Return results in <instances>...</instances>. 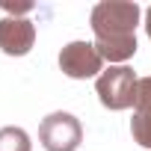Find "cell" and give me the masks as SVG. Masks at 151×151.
<instances>
[{
    "instance_id": "cell-1",
    "label": "cell",
    "mask_w": 151,
    "mask_h": 151,
    "mask_svg": "<svg viewBox=\"0 0 151 151\" xmlns=\"http://www.w3.org/2000/svg\"><path fill=\"white\" fill-rule=\"evenodd\" d=\"M136 24H139V6L124 0H104L92 9V30H95V47L101 59L124 62L136 53Z\"/></svg>"
},
{
    "instance_id": "cell-2",
    "label": "cell",
    "mask_w": 151,
    "mask_h": 151,
    "mask_svg": "<svg viewBox=\"0 0 151 151\" xmlns=\"http://www.w3.org/2000/svg\"><path fill=\"white\" fill-rule=\"evenodd\" d=\"M136 86H139V80H136L133 68H127V65H113V68L101 71V77L95 83L98 98H101V104L107 110L133 107L136 104Z\"/></svg>"
},
{
    "instance_id": "cell-3",
    "label": "cell",
    "mask_w": 151,
    "mask_h": 151,
    "mask_svg": "<svg viewBox=\"0 0 151 151\" xmlns=\"http://www.w3.org/2000/svg\"><path fill=\"white\" fill-rule=\"evenodd\" d=\"M39 139L47 151H74L83 142V127L71 113H50L39 124Z\"/></svg>"
},
{
    "instance_id": "cell-4",
    "label": "cell",
    "mask_w": 151,
    "mask_h": 151,
    "mask_svg": "<svg viewBox=\"0 0 151 151\" xmlns=\"http://www.w3.org/2000/svg\"><path fill=\"white\" fill-rule=\"evenodd\" d=\"M101 62L104 59H101L98 47L89 45V42H71L59 53V68L68 74V77H74V80H86L92 74H98Z\"/></svg>"
},
{
    "instance_id": "cell-5",
    "label": "cell",
    "mask_w": 151,
    "mask_h": 151,
    "mask_svg": "<svg viewBox=\"0 0 151 151\" xmlns=\"http://www.w3.org/2000/svg\"><path fill=\"white\" fill-rule=\"evenodd\" d=\"M36 42V27L27 18H3L0 21V50L9 56H24L30 53Z\"/></svg>"
},
{
    "instance_id": "cell-6",
    "label": "cell",
    "mask_w": 151,
    "mask_h": 151,
    "mask_svg": "<svg viewBox=\"0 0 151 151\" xmlns=\"http://www.w3.org/2000/svg\"><path fill=\"white\" fill-rule=\"evenodd\" d=\"M130 133L142 148H151V74L136 86V104H133V122Z\"/></svg>"
},
{
    "instance_id": "cell-7",
    "label": "cell",
    "mask_w": 151,
    "mask_h": 151,
    "mask_svg": "<svg viewBox=\"0 0 151 151\" xmlns=\"http://www.w3.org/2000/svg\"><path fill=\"white\" fill-rule=\"evenodd\" d=\"M0 151H30V136L21 127H0Z\"/></svg>"
},
{
    "instance_id": "cell-8",
    "label": "cell",
    "mask_w": 151,
    "mask_h": 151,
    "mask_svg": "<svg viewBox=\"0 0 151 151\" xmlns=\"http://www.w3.org/2000/svg\"><path fill=\"white\" fill-rule=\"evenodd\" d=\"M0 6H3L6 12H15V15H18V12H30V9H33V3H12V0H3Z\"/></svg>"
},
{
    "instance_id": "cell-9",
    "label": "cell",
    "mask_w": 151,
    "mask_h": 151,
    "mask_svg": "<svg viewBox=\"0 0 151 151\" xmlns=\"http://www.w3.org/2000/svg\"><path fill=\"white\" fill-rule=\"evenodd\" d=\"M145 30H148V39H151V6L145 9Z\"/></svg>"
}]
</instances>
